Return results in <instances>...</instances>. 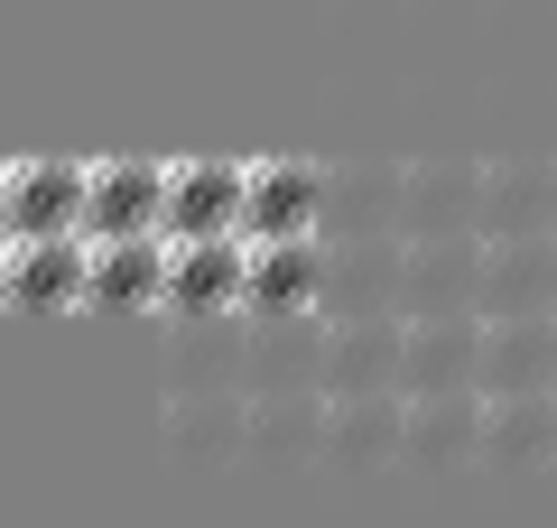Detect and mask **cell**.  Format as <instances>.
Wrapping results in <instances>:
<instances>
[{"instance_id":"cell-1","label":"cell","mask_w":557,"mask_h":528,"mask_svg":"<svg viewBox=\"0 0 557 528\" xmlns=\"http://www.w3.org/2000/svg\"><path fill=\"white\" fill-rule=\"evenodd\" d=\"M159 445L177 464H251V390H168L159 399Z\"/></svg>"},{"instance_id":"cell-2","label":"cell","mask_w":557,"mask_h":528,"mask_svg":"<svg viewBox=\"0 0 557 528\" xmlns=\"http://www.w3.org/2000/svg\"><path fill=\"white\" fill-rule=\"evenodd\" d=\"M84 288H94V232H38L10 241V260H0V297L20 315H75Z\"/></svg>"},{"instance_id":"cell-3","label":"cell","mask_w":557,"mask_h":528,"mask_svg":"<svg viewBox=\"0 0 557 528\" xmlns=\"http://www.w3.org/2000/svg\"><path fill=\"white\" fill-rule=\"evenodd\" d=\"M399 315H483V232H418L399 260Z\"/></svg>"},{"instance_id":"cell-4","label":"cell","mask_w":557,"mask_h":528,"mask_svg":"<svg viewBox=\"0 0 557 528\" xmlns=\"http://www.w3.org/2000/svg\"><path fill=\"white\" fill-rule=\"evenodd\" d=\"M168 315H251V232L168 241Z\"/></svg>"},{"instance_id":"cell-5","label":"cell","mask_w":557,"mask_h":528,"mask_svg":"<svg viewBox=\"0 0 557 528\" xmlns=\"http://www.w3.org/2000/svg\"><path fill=\"white\" fill-rule=\"evenodd\" d=\"M242 390H325V306L251 315V334H242Z\"/></svg>"},{"instance_id":"cell-6","label":"cell","mask_w":557,"mask_h":528,"mask_svg":"<svg viewBox=\"0 0 557 528\" xmlns=\"http://www.w3.org/2000/svg\"><path fill=\"white\" fill-rule=\"evenodd\" d=\"M242 214H251V167L242 158H177L168 167V241L242 232Z\"/></svg>"},{"instance_id":"cell-7","label":"cell","mask_w":557,"mask_h":528,"mask_svg":"<svg viewBox=\"0 0 557 528\" xmlns=\"http://www.w3.org/2000/svg\"><path fill=\"white\" fill-rule=\"evenodd\" d=\"M409 315H325V390H399Z\"/></svg>"},{"instance_id":"cell-8","label":"cell","mask_w":557,"mask_h":528,"mask_svg":"<svg viewBox=\"0 0 557 528\" xmlns=\"http://www.w3.org/2000/svg\"><path fill=\"white\" fill-rule=\"evenodd\" d=\"M399 427H409V390H325V464L335 473H372L399 464Z\"/></svg>"},{"instance_id":"cell-9","label":"cell","mask_w":557,"mask_h":528,"mask_svg":"<svg viewBox=\"0 0 557 528\" xmlns=\"http://www.w3.org/2000/svg\"><path fill=\"white\" fill-rule=\"evenodd\" d=\"M399 464L446 473L483 464V390H409V427H399Z\"/></svg>"},{"instance_id":"cell-10","label":"cell","mask_w":557,"mask_h":528,"mask_svg":"<svg viewBox=\"0 0 557 528\" xmlns=\"http://www.w3.org/2000/svg\"><path fill=\"white\" fill-rule=\"evenodd\" d=\"M84 232H94V241L168 232V167H149V158H94V186H84Z\"/></svg>"},{"instance_id":"cell-11","label":"cell","mask_w":557,"mask_h":528,"mask_svg":"<svg viewBox=\"0 0 557 528\" xmlns=\"http://www.w3.org/2000/svg\"><path fill=\"white\" fill-rule=\"evenodd\" d=\"M84 186H94V167H65V158H20V167H10V186H0V223H10V241L84 232Z\"/></svg>"},{"instance_id":"cell-12","label":"cell","mask_w":557,"mask_h":528,"mask_svg":"<svg viewBox=\"0 0 557 528\" xmlns=\"http://www.w3.org/2000/svg\"><path fill=\"white\" fill-rule=\"evenodd\" d=\"M242 334H251V315H168L159 380L168 390H242Z\"/></svg>"},{"instance_id":"cell-13","label":"cell","mask_w":557,"mask_h":528,"mask_svg":"<svg viewBox=\"0 0 557 528\" xmlns=\"http://www.w3.org/2000/svg\"><path fill=\"white\" fill-rule=\"evenodd\" d=\"M84 306H102V315H168V232L94 241V288H84Z\"/></svg>"},{"instance_id":"cell-14","label":"cell","mask_w":557,"mask_h":528,"mask_svg":"<svg viewBox=\"0 0 557 528\" xmlns=\"http://www.w3.org/2000/svg\"><path fill=\"white\" fill-rule=\"evenodd\" d=\"M483 315H557V232L483 241Z\"/></svg>"},{"instance_id":"cell-15","label":"cell","mask_w":557,"mask_h":528,"mask_svg":"<svg viewBox=\"0 0 557 528\" xmlns=\"http://www.w3.org/2000/svg\"><path fill=\"white\" fill-rule=\"evenodd\" d=\"M251 241H288V232H325V167L307 158H251Z\"/></svg>"},{"instance_id":"cell-16","label":"cell","mask_w":557,"mask_h":528,"mask_svg":"<svg viewBox=\"0 0 557 528\" xmlns=\"http://www.w3.org/2000/svg\"><path fill=\"white\" fill-rule=\"evenodd\" d=\"M399 390H483V315H409Z\"/></svg>"},{"instance_id":"cell-17","label":"cell","mask_w":557,"mask_h":528,"mask_svg":"<svg viewBox=\"0 0 557 528\" xmlns=\"http://www.w3.org/2000/svg\"><path fill=\"white\" fill-rule=\"evenodd\" d=\"M399 232H483V167L465 158H418L399 186Z\"/></svg>"},{"instance_id":"cell-18","label":"cell","mask_w":557,"mask_h":528,"mask_svg":"<svg viewBox=\"0 0 557 528\" xmlns=\"http://www.w3.org/2000/svg\"><path fill=\"white\" fill-rule=\"evenodd\" d=\"M325 315H399V260H409V232L381 241H325Z\"/></svg>"},{"instance_id":"cell-19","label":"cell","mask_w":557,"mask_h":528,"mask_svg":"<svg viewBox=\"0 0 557 528\" xmlns=\"http://www.w3.org/2000/svg\"><path fill=\"white\" fill-rule=\"evenodd\" d=\"M483 464H557V390H483Z\"/></svg>"},{"instance_id":"cell-20","label":"cell","mask_w":557,"mask_h":528,"mask_svg":"<svg viewBox=\"0 0 557 528\" xmlns=\"http://www.w3.org/2000/svg\"><path fill=\"white\" fill-rule=\"evenodd\" d=\"M325 232H288V241H251V315H298L325 306Z\"/></svg>"},{"instance_id":"cell-21","label":"cell","mask_w":557,"mask_h":528,"mask_svg":"<svg viewBox=\"0 0 557 528\" xmlns=\"http://www.w3.org/2000/svg\"><path fill=\"white\" fill-rule=\"evenodd\" d=\"M483 390H557V315H483Z\"/></svg>"},{"instance_id":"cell-22","label":"cell","mask_w":557,"mask_h":528,"mask_svg":"<svg viewBox=\"0 0 557 528\" xmlns=\"http://www.w3.org/2000/svg\"><path fill=\"white\" fill-rule=\"evenodd\" d=\"M502 232H557V167L548 158H493L483 167V241Z\"/></svg>"},{"instance_id":"cell-23","label":"cell","mask_w":557,"mask_h":528,"mask_svg":"<svg viewBox=\"0 0 557 528\" xmlns=\"http://www.w3.org/2000/svg\"><path fill=\"white\" fill-rule=\"evenodd\" d=\"M409 167H325V241H381L399 232Z\"/></svg>"},{"instance_id":"cell-24","label":"cell","mask_w":557,"mask_h":528,"mask_svg":"<svg viewBox=\"0 0 557 528\" xmlns=\"http://www.w3.org/2000/svg\"><path fill=\"white\" fill-rule=\"evenodd\" d=\"M251 464H325V390H251Z\"/></svg>"}]
</instances>
